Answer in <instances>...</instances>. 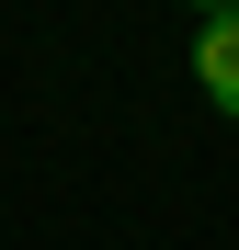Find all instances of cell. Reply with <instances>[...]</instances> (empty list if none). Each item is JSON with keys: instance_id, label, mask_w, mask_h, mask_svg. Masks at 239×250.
I'll list each match as a JSON object with an SVG mask.
<instances>
[{"instance_id": "obj_1", "label": "cell", "mask_w": 239, "mask_h": 250, "mask_svg": "<svg viewBox=\"0 0 239 250\" xmlns=\"http://www.w3.org/2000/svg\"><path fill=\"white\" fill-rule=\"evenodd\" d=\"M194 91L217 114H239V12H205L194 23Z\"/></svg>"}]
</instances>
